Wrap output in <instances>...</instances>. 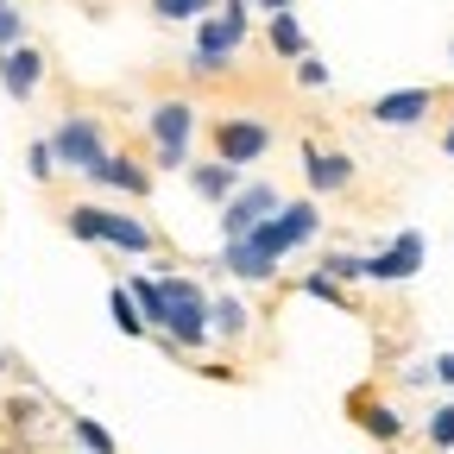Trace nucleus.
<instances>
[{
  "instance_id": "17",
  "label": "nucleus",
  "mask_w": 454,
  "mask_h": 454,
  "mask_svg": "<svg viewBox=\"0 0 454 454\" xmlns=\"http://www.w3.org/2000/svg\"><path fill=\"white\" fill-rule=\"evenodd\" d=\"M265 38H271L278 57H291V64H297V57H309V32H303L297 13H271V20H265Z\"/></svg>"
},
{
  "instance_id": "2",
  "label": "nucleus",
  "mask_w": 454,
  "mask_h": 454,
  "mask_svg": "<svg viewBox=\"0 0 454 454\" xmlns=\"http://www.w3.org/2000/svg\"><path fill=\"white\" fill-rule=\"evenodd\" d=\"M247 13H253V0H221L208 20H196V44H190L196 76H227V64H234V51L247 38Z\"/></svg>"
},
{
  "instance_id": "20",
  "label": "nucleus",
  "mask_w": 454,
  "mask_h": 454,
  "mask_svg": "<svg viewBox=\"0 0 454 454\" xmlns=\"http://www.w3.org/2000/svg\"><path fill=\"white\" fill-rule=\"evenodd\" d=\"M107 316H114V328H121V334H145V316H139V303H133V291H127V284H114V291H107Z\"/></svg>"
},
{
  "instance_id": "30",
  "label": "nucleus",
  "mask_w": 454,
  "mask_h": 454,
  "mask_svg": "<svg viewBox=\"0 0 454 454\" xmlns=\"http://www.w3.org/2000/svg\"><path fill=\"white\" fill-rule=\"evenodd\" d=\"M429 379H442V385H454V354H442V360L429 366Z\"/></svg>"
},
{
  "instance_id": "24",
  "label": "nucleus",
  "mask_w": 454,
  "mask_h": 454,
  "mask_svg": "<svg viewBox=\"0 0 454 454\" xmlns=\"http://www.w3.org/2000/svg\"><path fill=\"white\" fill-rule=\"evenodd\" d=\"M322 271H328L334 284H354V278H366V259H360V253H328Z\"/></svg>"
},
{
  "instance_id": "26",
  "label": "nucleus",
  "mask_w": 454,
  "mask_h": 454,
  "mask_svg": "<svg viewBox=\"0 0 454 454\" xmlns=\"http://www.w3.org/2000/svg\"><path fill=\"white\" fill-rule=\"evenodd\" d=\"M20 44H26V20L13 13V0H7V7H0V57L20 51Z\"/></svg>"
},
{
  "instance_id": "29",
  "label": "nucleus",
  "mask_w": 454,
  "mask_h": 454,
  "mask_svg": "<svg viewBox=\"0 0 454 454\" xmlns=\"http://www.w3.org/2000/svg\"><path fill=\"white\" fill-rule=\"evenodd\" d=\"M429 442H435V448H454V404H442V411L429 417Z\"/></svg>"
},
{
  "instance_id": "32",
  "label": "nucleus",
  "mask_w": 454,
  "mask_h": 454,
  "mask_svg": "<svg viewBox=\"0 0 454 454\" xmlns=\"http://www.w3.org/2000/svg\"><path fill=\"white\" fill-rule=\"evenodd\" d=\"M442 145H448V158H454V127H448V139H442Z\"/></svg>"
},
{
  "instance_id": "14",
  "label": "nucleus",
  "mask_w": 454,
  "mask_h": 454,
  "mask_svg": "<svg viewBox=\"0 0 454 454\" xmlns=\"http://www.w3.org/2000/svg\"><path fill=\"white\" fill-rule=\"evenodd\" d=\"M429 107H435L429 89H391V95L372 101V121H379V127H417Z\"/></svg>"
},
{
  "instance_id": "10",
  "label": "nucleus",
  "mask_w": 454,
  "mask_h": 454,
  "mask_svg": "<svg viewBox=\"0 0 454 454\" xmlns=\"http://www.w3.org/2000/svg\"><path fill=\"white\" fill-rule=\"evenodd\" d=\"M82 177L101 184V190H121V196H152V170H145L139 158H127V152H107L101 164L82 170Z\"/></svg>"
},
{
  "instance_id": "22",
  "label": "nucleus",
  "mask_w": 454,
  "mask_h": 454,
  "mask_svg": "<svg viewBox=\"0 0 454 454\" xmlns=\"http://www.w3.org/2000/svg\"><path fill=\"white\" fill-rule=\"evenodd\" d=\"M215 7H221V0H152V20H190V26H196V20H208Z\"/></svg>"
},
{
  "instance_id": "34",
  "label": "nucleus",
  "mask_w": 454,
  "mask_h": 454,
  "mask_svg": "<svg viewBox=\"0 0 454 454\" xmlns=\"http://www.w3.org/2000/svg\"><path fill=\"white\" fill-rule=\"evenodd\" d=\"M0 7H7V0H0Z\"/></svg>"
},
{
  "instance_id": "19",
  "label": "nucleus",
  "mask_w": 454,
  "mask_h": 454,
  "mask_svg": "<svg viewBox=\"0 0 454 454\" xmlns=\"http://www.w3.org/2000/svg\"><path fill=\"white\" fill-rule=\"evenodd\" d=\"M127 291H133V303H139V316H145V334H158V322H164L158 278H152V271H139V278H127Z\"/></svg>"
},
{
  "instance_id": "18",
  "label": "nucleus",
  "mask_w": 454,
  "mask_h": 454,
  "mask_svg": "<svg viewBox=\"0 0 454 454\" xmlns=\"http://www.w3.org/2000/svg\"><path fill=\"white\" fill-rule=\"evenodd\" d=\"M354 417H360V429L372 442H397V435H404V417H397L391 404H379V397H354Z\"/></svg>"
},
{
  "instance_id": "1",
  "label": "nucleus",
  "mask_w": 454,
  "mask_h": 454,
  "mask_svg": "<svg viewBox=\"0 0 454 454\" xmlns=\"http://www.w3.org/2000/svg\"><path fill=\"white\" fill-rule=\"evenodd\" d=\"M158 297H164V322H158V340L177 354H196L208 348V291L184 271H158Z\"/></svg>"
},
{
  "instance_id": "5",
  "label": "nucleus",
  "mask_w": 454,
  "mask_h": 454,
  "mask_svg": "<svg viewBox=\"0 0 454 454\" xmlns=\"http://www.w3.org/2000/svg\"><path fill=\"white\" fill-rule=\"evenodd\" d=\"M208 139H215V158L234 164L240 177H247V164H259L271 152V127L259 121V114H227V121L208 127Z\"/></svg>"
},
{
  "instance_id": "21",
  "label": "nucleus",
  "mask_w": 454,
  "mask_h": 454,
  "mask_svg": "<svg viewBox=\"0 0 454 454\" xmlns=\"http://www.w3.org/2000/svg\"><path fill=\"white\" fill-rule=\"evenodd\" d=\"M101 202H76L70 215H64V227H70V240H82V247H101Z\"/></svg>"
},
{
  "instance_id": "6",
  "label": "nucleus",
  "mask_w": 454,
  "mask_h": 454,
  "mask_svg": "<svg viewBox=\"0 0 454 454\" xmlns=\"http://www.w3.org/2000/svg\"><path fill=\"white\" fill-rule=\"evenodd\" d=\"M51 158L82 177L89 164L107 158V127L95 121V114H64V121H57V133H51Z\"/></svg>"
},
{
  "instance_id": "4",
  "label": "nucleus",
  "mask_w": 454,
  "mask_h": 454,
  "mask_svg": "<svg viewBox=\"0 0 454 454\" xmlns=\"http://www.w3.org/2000/svg\"><path fill=\"white\" fill-rule=\"evenodd\" d=\"M316 234H322V215H316V202L303 196V202H284L271 221H259L247 240H253L265 259H291V253H297V247H309Z\"/></svg>"
},
{
  "instance_id": "9",
  "label": "nucleus",
  "mask_w": 454,
  "mask_h": 454,
  "mask_svg": "<svg viewBox=\"0 0 454 454\" xmlns=\"http://www.w3.org/2000/svg\"><path fill=\"white\" fill-rule=\"evenodd\" d=\"M354 158L348 152H322V145H309L303 139V184H309V196H334V190H348L354 184Z\"/></svg>"
},
{
  "instance_id": "11",
  "label": "nucleus",
  "mask_w": 454,
  "mask_h": 454,
  "mask_svg": "<svg viewBox=\"0 0 454 454\" xmlns=\"http://www.w3.org/2000/svg\"><path fill=\"white\" fill-rule=\"evenodd\" d=\"M38 82H44V57L32 44H20V51L0 57V89H7V101H32Z\"/></svg>"
},
{
  "instance_id": "23",
  "label": "nucleus",
  "mask_w": 454,
  "mask_h": 454,
  "mask_svg": "<svg viewBox=\"0 0 454 454\" xmlns=\"http://www.w3.org/2000/svg\"><path fill=\"white\" fill-rule=\"evenodd\" d=\"M70 435H76L89 454H114V435H107V423H95V417H76V423H70Z\"/></svg>"
},
{
  "instance_id": "13",
  "label": "nucleus",
  "mask_w": 454,
  "mask_h": 454,
  "mask_svg": "<svg viewBox=\"0 0 454 454\" xmlns=\"http://www.w3.org/2000/svg\"><path fill=\"white\" fill-rule=\"evenodd\" d=\"M101 247H114V253H152L158 247V234H152V227L139 221V215H127V208H107L101 215Z\"/></svg>"
},
{
  "instance_id": "15",
  "label": "nucleus",
  "mask_w": 454,
  "mask_h": 454,
  "mask_svg": "<svg viewBox=\"0 0 454 454\" xmlns=\"http://www.w3.org/2000/svg\"><path fill=\"white\" fill-rule=\"evenodd\" d=\"M221 271H234L240 284H271L278 278V259H265L253 240H221Z\"/></svg>"
},
{
  "instance_id": "31",
  "label": "nucleus",
  "mask_w": 454,
  "mask_h": 454,
  "mask_svg": "<svg viewBox=\"0 0 454 454\" xmlns=\"http://www.w3.org/2000/svg\"><path fill=\"white\" fill-rule=\"evenodd\" d=\"M253 7H259V13L271 20V13H291V0H253Z\"/></svg>"
},
{
  "instance_id": "33",
  "label": "nucleus",
  "mask_w": 454,
  "mask_h": 454,
  "mask_svg": "<svg viewBox=\"0 0 454 454\" xmlns=\"http://www.w3.org/2000/svg\"><path fill=\"white\" fill-rule=\"evenodd\" d=\"M0 366H7V354H0Z\"/></svg>"
},
{
  "instance_id": "25",
  "label": "nucleus",
  "mask_w": 454,
  "mask_h": 454,
  "mask_svg": "<svg viewBox=\"0 0 454 454\" xmlns=\"http://www.w3.org/2000/svg\"><path fill=\"white\" fill-rule=\"evenodd\" d=\"M26 170H32L38 184H51V177H57V158H51V139H32V145H26Z\"/></svg>"
},
{
  "instance_id": "27",
  "label": "nucleus",
  "mask_w": 454,
  "mask_h": 454,
  "mask_svg": "<svg viewBox=\"0 0 454 454\" xmlns=\"http://www.w3.org/2000/svg\"><path fill=\"white\" fill-rule=\"evenodd\" d=\"M303 297H316V303H348V297H340V284H334L328 271H303Z\"/></svg>"
},
{
  "instance_id": "28",
  "label": "nucleus",
  "mask_w": 454,
  "mask_h": 454,
  "mask_svg": "<svg viewBox=\"0 0 454 454\" xmlns=\"http://www.w3.org/2000/svg\"><path fill=\"white\" fill-rule=\"evenodd\" d=\"M328 76H334V70L322 64L316 51H309V57H297V82H303V89H328Z\"/></svg>"
},
{
  "instance_id": "12",
  "label": "nucleus",
  "mask_w": 454,
  "mask_h": 454,
  "mask_svg": "<svg viewBox=\"0 0 454 454\" xmlns=\"http://www.w3.org/2000/svg\"><path fill=\"white\" fill-rule=\"evenodd\" d=\"M253 334V309H247V297H234V291H215L208 297V340H247Z\"/></svg>"
},
{
  "instance_id": "8",
  "label": "nucleus",
  "mask_w": 454,
  "mask_h": 454,
  "mask_svg": "<svg viewBox=\"0 0 454 454\" xmlns=\"http://www.w3.org/2000/svg\"><path fill=\"white\" fill-rule=\"evenodd\" d=\"M417 271H423V234H417V227H411V234H397L385 253L366 259V278H372V284H404V278H417Z\"/></svg>"
},
{
  "instance_id": "16",
  "label": "nucleus",
  "mask_w": 454,
  "mask_h": 454,
  "mask_svg": "<svg viewBox=\"0 0 454 454\" xmlns=\"http://www.w3.org/2000/svg\"><path fill=\"white\" fill-rule=\"evenodd\" d=\"M240 184H247V177H240L234 164H221V158H202V164H190V190H196L202 202H215V208H221L227 196H234Z\"/></svg>"
},
{
  "instance_id": "7",
  "label": "nucleus",
  "mask_w": 454,
  "mask_h": 454,
  "mask_svg": "<svg viewBox=\"0 0 454 454\" xmlns=\"http://www.w3.org/2000/svg\"><path fill=\"white\" fill-rule=\"evenodd\" d=\"M278 208H284V196H278L265 177H259V184H240L234 196L221 202V240H247L253 227H259V221H271Z\"/></svg>"
},
{
  "instance_id": "3",
  "label": "nucleus",
  "mask_w": 454,
  "mask_h": 454,
  "mask_svg": "<svg viewBox=\"0 0 454 454\" xmlns=\"http://www.w3.org/2000/svg\"><path fill=\"white\" fill-rule=\"evenodd\" d=\"M196 127H202V114H196L184 95H170V101H158V107L145 114V139H152V152H158V170H184V164H190Z\"/></svg>"
}]
</instances>
